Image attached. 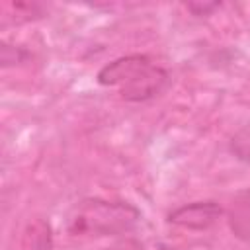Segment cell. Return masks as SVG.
Instances as JSON below:
<instances>
[{"label":"cell","mask_w":250,"mask_h":250,"mask_svg":"<svg viewBox=\"0 0 250 250\" xmlns=\"http://www.w3.org/2000/svg\"><path fill=\"white\" fill-rule=\"evenodd\" d=\"M96 78L100 86L117 88L125 102L139 104L158 96L166 88L170 74L166 68L152 62L146 55L133 53L104 64Z\"/></svg>","instance_id":"1"},{"label":"cell","mask_w":250,"mask_h":250,"mask_svg":"<svg viewBox=\"0 0 250 250\" xmlns=\"http://www.w3.org/2000/svg\"><path fill=\"white\" fill-rule=\"evenodd\" d=\"M141 223V211L127 201L86 197L78 201L66 219L70 236H117L131 232Z\"/></svg>","instance_id":"2"},{"label":"cell","mask_w":250,"mask_h":250,"mask_svg":"<svg viewBox=\"0 0 250 250\" xmlns=\"http://www.w3.org/2000/svg\"><path fill=\"white\" fill-rule=\"evenodd\" d=\"M223 217V207L213 199L191 201L176 207L168 213V223L188 229V230H205L213 227Z\"/></svg>","instance_id":"3"},{"label":"cell","mask_w":250,"mask_h":250,"mask_svg":"<svg viewBox=\"0 0 250 250\" xmlns=\"http://www.w3.org/2000/svg\"><path fill=\"white\" fill-rule=\"evenodd\" d=\"M18 250H55L51 223L43 217L31 219L21 230Z\"/></svg>","instance_id":"4"},{"label":"cell","mask_w":250,"mask_h":250,"mask_svg":"<svg viewBox=\"0 0 250 250\" xmlns=\"http://www.w3.org/2000/svg\"><path fill=\"white\" fill-rule=\"evenodd\" d=\"M229 223L232 232L242 238V240H250V189L240 191L234 199H232V207L229 213Z\"/></svg>","instance_id":"5"},{"label":"cell","mask_w":250,"mask_h":250,"mask_svg":"<svg viewBox=\"0 0 250 250\" xmlns=\"http://www.w3.org/2000/svg\"><path fill=\"white\" fill-rule=\"evenodd\" d=\"M229 150L240 162H250V121L244 123L229 141Z\"/></svg>","instance_id":"6"},{"label":"cell","mask_w":250,"mask_h":250,"mask_svg":"<svg viewBox=\"0 0 250 250\" xmlns=\"http://www.w3.org/2000/svg\"><path fill=\"white\" fill-rule=\"evenodd\" d=\"M12 8L16 12V23L33 21L45 16V8L35 2H18V4H12Z\"/></svg>","instance_id":"7"},{"label":"cell","mask_w":250,"mask_h":250,"mask_svg":"<svg viewBox=\"0 0 250 250\" xmlns=\"http://www.w3.org/2000/svg\"><path fill=\"white\" fill-rule=\"evenodd\" d=\"M27 57V53L16 45H10V43H2L0 47V61H2V66H14L16 62H21L23 59Z\"/></svg>","instance_id":"8"},{"label":"cell","mask_w":250,"mask_h":250,"mask_svg":"<svg viewBox=\"0 0 250 250\" xmlns=\"http://www.w3.org/2000/svg\"><path fill=\"white\" fill-rule=\"evenodd\" d=\"M104 250H146V248H145V244L141 240H137L133 236H125V238L115 240L111 246H107Z\"/></svg>","instance_id":"9"},{"label":"cell","mask_w":250,"mask_h":250,"mask_svg":"<svg viewBox=\"0 0 250 250\" xmlns=\"http://www.w3.org/2000/svg\"><path fill=\"white\" fill-rule=\"evenodd\" d=\"M186 8L193 14V16H209L211 12H215L217 8H221L219 2H209V4H201V2H188Z\"/></svg>","instance_id":"10"}]
</instances>
